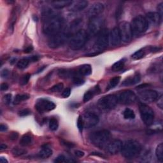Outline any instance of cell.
<instances>
[{
	"instance_id": "6da1fadb",
	"label": "cell",
	"mask_w": 163,
	"mask_h": 163,
	"mask_svg": "<svg viewBox=\"0 0 163 163\" xmlns=\"http://www.w3.org/2000/svg\"><path fill=\"white\" fill-rule=\"evenodd\" d=\"M64 24V20L63 17L55 15L45 21L42 29L45 34L52 37L61 31Z\"/></svg>"
},
{
	"instance_id": "7a4b0ae2",
	"label": "cell",
	"mask_w": 163,
	"mask_h": 163,
	"mask_svg": "<svg viewBox=\"0 0 163 163\" xmlns=\"http://www.w3.org/2000/svg\"><path fill=\"white\" fill-rule=\"evenodd\" d=\"M142 145L137 141L129 140L122 143V155L126 159H133L140 154Z\"/></svg>"
},
{
	"instance_id": "3957f363",
	"label": "cell",
	"mask_w": 163,
	"mask_h": 163,
	"mask_svg": "<svg viewBox=\"0 0 163 163\" xmlns=\"http://www.w3.org/2000/svg\"><path fill=\"white\" fill-rule=\"evenodd\" d=\"M111 133L109 131L103 129L93 132L90 136V140L94 146L99 148H105L111 140Z\"/></svg>"
},
{
	"instance_id": "277c9868",
	"label": "cell",
	"mask_w": 163,
	"mask_h": 163,
	"mask_svg": "<svg viewBox=\"0 0 163 163\" xmlns=\"http://www.w3.org/2000/svg\"><path fill=\"white\" fill-rule=\"evenodd\" d=\"M89 35L84 29H80L73 35L69 40V46L70 49L74 51L79 50L86 45L88 40Z\"/></svg>"
},
{
	"instance_id": "5b68a950",
	"label": "cell",
	"mask_w": 163,
	"mask_h": 163,
	"mask_svg": "<svg viewBox=\"0 0 163 163\" xmlns=\"http://www.w3.org/2000/svg\"><path fill=\"white\" fill-rule=\"evenodd\" d=\"M70 36L67 29H62L58 33L51 37L48 45L52 49H57V48L62 46L69 39Z\"/></svg>"
},
{
	"instance_id": "8992f818",
	"label": "cell",
	"mask_w": 163,
	"mask_h": 163,
	"mask_svg": "<svg viewBox=\"0 0 163 163\" xmlns=\"http://www.w3.org/2000/svg\"><path fill=\"white\" fill-rule=\"evenodd\" d=\"M131 24L132 34H140L145 32L148 28V23L145 17L138 15L132 21Z\"/></svg>"
},
{
	"instance_id": "52a82bcc",
	"label": "cell",
	"mask_w": 163,
	"mask_h": 163,
	"mask_svg": "<svg viewBox=\"0 0 163 163\" xmlns=\"http://www.w3.org/2000/svg\"><path fill=\"white\" fill-rule=\"evenodd\" d=\"M105 21L100 16L90 18L88 24V35L90 37L98 35L103 29Z\"/></svg>"
},
{
	"instance_id": "ba28073f",
	"label": "cell",
	"mask_w": 163,
	"mask_h": 163,
	"mask_svg": "<svg viewBox=\"0 0 163 163\" xmlns=\"http://www.w3.org/2000/svg\"><path fill=\"white\" fill-rule=\"evenodd\" d=\"M140 116L144 124L147 126H151L154 120V112L150 106L145 104H140L139 106Z\"/></svg>"
},
{
	"instance_id": "9c48e42d",
	"label": "cell",
	"mask_w": 163,
	"mask_h": 163,
	"mask_svg": "<svg viewBox=\"0 0 163 163\" xmlns=\"http://www.w3.org/2000/svg\"><path fill=\"white\" fill-rule=\"evenodd\" d=\"M109 33L108 29L103 28L98 34V38L94 45L96 51H103L108 47L109 44Z\"/></svg>"
},
{
	"instance_id": "30bf717a",
	"label": "cell",
	"mask_w": 163,
	"mask_h": 163,
	"mask_svg": "<svg viewBox=\"0 0 163 163\" xmlns=\"http://www.w3.org/2000/svg\"><path fill=\"white\" fill-rule=\"evenodd\" d=\"M118 103L116 96L108 94L103 96L98 100V105L103 110H110L116 107Z\"/></svg>"
},
{
	"instance_id": "8fae6325",
	"label": "cell",
	"mask_w": 163,
	"mask_h": 163,
	"mask_svg": "<svg viewBox=\"0 0 163 163\" xmlns=\"http://www.w3.org/2000/svg\"><path fill=\"white\" fill-rule=\"evenodd\" d=\"M118 28L121 41L125 42V43L130 41L132 39V34H133L130 24L126 21L122 22L119 24Z\"/></svg>"
},
{
	"instance_id": "7c38bea8",
	"label": "cell",
	"mask_w": 163,
	"mask_h": 163,
	"mask_svg": "<svg viewBox=\"0 0 163 163\" xmlns=\"http://www.w3.org/2000/svg\"><path fill=\"white\" fill-rule=\"evenodd\" d=\"M118 102L124 105L132 104L136 101L137 96L136 94L129 90H124L120 93L117 96Z\"/></svg>"
},
{
	"instance_id": "4fadbf2b",
	"label": "cell",
	"mask_w": 163,
	"mask_h": 163,
	"mask_svg": "<svg viewBox=\"0 0 163 163\" xmlns=\"http://www.w3.org/2000/svg\"><path fill=\"white\" fill-rule=\"evenodd\" d=\"M159 97V93L154 90H144L138 94V98L144 103H152L158 100Z\"/></svg>"
},
{
	"instance_id": "5bb4252c",
	"label": "cell",
	"mask_w": 163,
	"mask_h": 163,
	"mask_svg": "<svg viewBox=\"0 0 163 163\" xmlns=\"http://www.w3.org/2000/svg\"><path fill=\"white\" fill-rule=\"evenodd\" d=\"M82 117L84 128H91L97 125L99 122V117L97 115L93 112H86Z\"/></svg>"
},
{
	"instance_id": "9a60e30c",
	"label": "cell",
	"mask_w": 163,
	"mask_h": 163,
	"mask_svg": "<svg viewBox=\"0 0 163 163\" xmlns=\"http://www.w3.org/2000/svg\"><path fill=\"white\" fill-rule=\"evenodd\" d=\"M35 108L40 113H44L55 109L56 105L48 99H40L36 103Z\"/></svg>"
},
{
	"instance_id": "2e32d148",
	"label": "cell",
	"mask_w": 163,
	"mask_h": 163,
	"mask_svg": "<svg viewBox=\"0 0 163 163\" xmlns=\"http://www.w3.org/2000/svg\"><path fill=\"white\" fill-rule=\"evenodd\" d=\"M122 143V142L119 140H110L105 147L106 151L110 154H117L121 151Z\"/></svg>"
},
{
	"instance_id": "e0dca14e",
	"label": "cell",
	"mask_w": 163,
	"mask_h": 163,
	"mask_svg": "<svg viewBox=\"0 0 163 163\" xmlns=\"http://www.w3.org/2000/svg\"><path fill=\"white\" fill-rule=\"evenodd\" d=\"M104 10V5L101 3H96L93 4L88 10L87 14L88 17L92 18L94 17L99 16Z\"/></svg>"
},
{
	"instance_id": "ac0fdd59",
	"label": "cell",
	"mask_w": 163,
	"mask_h": 163,
	"mask_svg": "<svg viewBox=\"0 0 163 163\" xmlns=\"http://www.w3.org/2000/svg\"><path fill=\"white\" fill-rule=\"evenodd\" d=\"M121 42V38L119 31V28H113L109 33V43L113 46L119 45Z\"/></svg>"
},
{
	"instance_id": "d6986e66",
	"label": "cell",
	"mask_w": 163,
	"mask_h": 163,
	"mask_svg": "<svg viewBox=\"0 0 163 163\" xmlns=\"http://www.w3.org/2000/svg\"><path fill=\"white\" fill-rule=\"evenodd\" d=\"M145 19L148 24H150L154 26H158L161 22L162 17L158 12H148L146 15Z\"/></svg>"
},
{
	"instance_id": "ffe728a7",
	"label": "cell",
	"mask_w": 163,
	"mask_h": 163,
	"mask_svg": "<svg viewBox=\"0 0 163 163\" xmlns=\"http://www.w3.org/2000/svg\"><path fill=\"white\" fill-rule=\"evenodd\" d=\"M141 80L140 75L139 73H136L133 76H131L128 78H126V79L123 81L122 86H133L135 84L138 83L140 82Z\"/></svg>"
},
{
	"instance_id": "44dd1931",
	"label": "cell",
	"mask_w": 163,
	"mask_h": 163,
	"mask_svg": "<svg viewBox=\"0 0 163 163\" xmlns=\"http://www.w3.org/2000/svg\"><path fill=\"white\" fill-rule=\"evenodd\" d=\"M88 5V2L87 1H77V2H73L70 6L71 7V10L75 12H78V11H82L83 10L85 9Z\"/></svg>"
},
{
	"instance_id": "7402d4cb",
	"label": "cell",
	"mask_w": 163,
	"mask_h": 163,
	"mask_svg": "<svg viewBox=\"0 0 163 163\" xmlns=\"http://www.w3.org/2000/svg\"><path fill=\"white\" fill-rule=\"evenodd\" d=\"M78 74L80 76H88L92 73V68L90 64H83L78 68Z\"/></svg>"
},
{
	"instance_id": "603a6c76",
	"label": "cell",
	"mask_w": 163,
	"mask_h": 163,
	"mask_svg": "<svg viewBox=\"0 0 163 163\" xmlns=\"http://www.w3.org/2000/svg\"><path fill=\"white\" fill-rule=\"evenodd\" d=\"M73 1H69V0H66V1H54L51 2V4L54 8L56 9H61L70 6L73 3Z\"/></svg>"
},
{
	"instance_id": "cb8c5ba5",
	"label": "cell",
	"mask_w": 163,
	"mask_h": 163,
	"mask_svg": "<svg viewBox=\"0 0 163 163\" xmlns=\"http://www.w3.org/2000/svg\"><path fill=\"white\" fill-rule=\"evenodd\" d=\"M98 90H99V87H98V86H96L93 89L87 91L85 94H84V96H83V101L84 102H87L89 100L93 98V96L96 94L98 93Z\"/></svg>"
},
{
	"instance_id": "d4e9b609",
	"label": "cell",
	"mask_w": 163,
	"mask_h": 163,
	"mask_svg": "<svg viewBox=\"0 0 163 163\" xmlns=\"http://www.w3.org/2000/svg\"><path fill=\"white\" fill-rule=\"evenodd\" d=\"M52 155V150L47 147H43L38 153V156L40 158L42 159H47L49 158Z\"/></svg>"
},
{
	"instance_id": "484cf974",
	"label": "cell",
	"mask_w": 163,
	"mask_h": 163,
	"mask_svg": "<svg viewBox=\"0 0 163 163\" xmlns=\"http://www.w3.org/2000/svg\"><path fill=\"white\" fill-rule=\"evenodd\" d=\"M155 156L160 162H163V144L160 143L155 148Z\"/></svg>"
},
{
	"instance_id": "4316f807",
	"label": "cell",
	"mask_w": 163,
	"mask_h": 163,
	"mask_svg": "<svg viewBox=\"0 0 163 163\" xmlns=\"http://www.w3.org/2000/svg\"><path fill=\"white\" fill-rule=\"evenodd\" d=\"M147 50L146 48H144V49H142L137 51L136 52H135L132 55V58L135 59V60H139L141 59L143 57H145V56L147 54Z\"/></svg>"
},
{
	"instance_id": "83f0119b",
	"label": "cell",
	"mask_w": 163,
	"mask_h": 163,
	"mask_svg": "<svg viewBox=\"0 0 163 163\" xmlns=\"http://www.w3.org/2000/svg\"><path fill=\"white\" fill-rule=\"evenodd\" d=\"M32 142V137L29 135H24L20 140V145L22 147H26L30 145Z\"/></svg>"
},
{
	"instance_id": "f1b7e54d",
	"label": "cell",
	"mask_w": 163,
	"mask_h": 163,
	"mask_svg": "<svg viewBox=\"0 0 163 163\" xmlns=\"http://www.w3.org/2000/svg\"><path fill=\"white\" fill-rule=\"evenodd\" d=\"M123 117L126 120H132L135 118V113L130 108H126L123 112Z\"/></svg>"
},
{
	"instance_id": "f546056e",
	"label": "cell",
	"mask_w": 163,
	"mask_h": 163,
	"mask_svg": "<svg viewBox=\"0 0 163 163\" xmlns=\"http://www.w3.org/2000/svg\"><path fill=\"white\" fill-rule=\"evenodd\" d=\"M120 81V77L119 76L112 78L110 80L109 83H108V85L107 86V90H110L111 89L116 87L119 83Z\"/></svg>"
},
{
	"instance_id": "4dcf8cb0",
	"label": "cell",
	"mask_w": 163,
	"mask_h": 163,
	"mask_svg": "<svg viewBox=\"0 0 163 163\" xmlns=\"http://www.w3.org/2000/svg\"><path fill=\"white\" fill-rule=\"evenodd\" d=\"M124 64H125V59H123L121 60H119V61L113 64L112 67V69L113 71H120L124 68Z\"/></svg>"
},
{
	"instance_id": "1f68e13d",
	"label": "cell",
	"mask_w": 163,
	"mask_h": 163,
	"mask_svg": "<svg viewBox=\"0 0 163 163\" xmlns=\"http://www.w3.org/2000/svg\"><path fill=\"white\" fill-rule=\"evenodd\" d=\"M29 98V96L28 94H18L15 96L14 101V104L18 105L21 103L22 101H26Z\"/></svg>"
},
{
	"instance_id": "d6a6232c",
	"label": "cell",
	"mask_w": 163,
	"mask_h": 163,
	"mask_svg": "<svg viewBox=\"0 0 163 163\" xmlns=\"http://www.w3.org/2000/svg\"><path fill=\"white\" fill-rule=\"evenodd\" d=\"M29 62L30 61H29L28 58L21 59V60H19V61L17 62V68H19V69H24L28 66Z\"/></svg>"
},
{
	"instance_id": "836d02e7",
	"label": "cell",
	"mask_w": 163,
	"mask_h": 163,
	"mask_svg": "<svg viewBox=\"0 0 163 163\" xmlns=\"http://www.w3.org/2000/svg\"><path fill=\"white\" fill-rule=\"evenodd\" d=\"M58 127H59V123H58L57 120L54 118L51 119L49 121L50 129L54 131H56L58 129Z\"/></svg>"
},
{
	"instance_id": "e575fe53",
	"label": "cell",
	"mask_w": 163,
	"mask_h": 163,
	"mask_svg": "<svg viewBox=\"0 0 163 163\" xmlns=\"http://www.w3.org/2000/svg\"><path fill=\"white\" fill-rule=\"evenodd\" d=\"M73 159H70L69 158H67L63 155H59L57 158L54 160V162L57 163H61V162H74Z\"/></svg>"
},
{
	"instance_id": "d590c367",
	"label": "cell",
	"mask_w": 163,
	"mask_h": 163,
	"mask_svg": "<svg viewBox=\"0 0 163 163\" xmlns=\"http://www.w3.org/2000/svg\"><path fill=\"white\" fill-rule=\"evenodd\" d=\"M73 82L77 86H82L84 83V80L80 76H78L76 75H74L73 76Z\"/></svg>"
},
{
	"instance_id": "8d00e7d4",
	"label": "cell",
	"mask_w": 163,
	"mask_h": 163,
	"mask_svg": "<svg viewBox=\"0 0 163 163\" xmlns=\"http://www.w3.org/2000/svg\"><path fill=\"white\" fill-rule=\"evenodd\" d=\"M64 88V85L63 83H59L54 85L52 88L50 89V90L53 93H59L61 92Z\"/></svg>"
},
{
	"instance_id": "74e56055",
	"label": "cell",
	"mask_w": 163,
	"mask_h": 163,
	"mask_svg": "<svg viewBox=\"0 0 163 163\" xmlns=\"http://www.w3.org/2000/svg\"><path fill=\"white\" fill-rule=\"evenodd\" d=\"M12 154L15 156H20L22 155H24L26 154V150H24L21 148H18V147H15L12 149Z\"/></svg>"
},
{
	"instance_id": "f35d334b",
	"label": "cell",
	"mask_w": 163,
	"mask_h": 163,
	"mask_svg": "<svg viewBox=\"0 0 163 163\" xmlns=\"http://www.w3.org/2000/svg\"><path fill=\"white\" fill-rule=\"evenodd\" d=\"M75 74H72V72L68 71L66 70H61L59 71V75L61 78H68L70 77H73Z\"/></svg>"
},
{
	"instance_id": "ab89813d",
	"label": "cell",
	"mask_w": 163,
	"mask_h": 163,
	"mask_svg": "<svg viewBox=\"0 0 163 163\" xmlns=\"http://www.w3.org/2000/svg\"><path fill=\"white\" fill-rule=\"evenodd\" d=\"M30 77H31V75H30V74H29V73L23 75L22 77L21 78V80H20L21 85L24 86V85H26V84H27L30 79Z\"/></svg>"
},
{
	"instance_id": "60d3db41",
	"label": "cell",
	"mask_w": 163,
	"mask_h": 163,
	"mask_svg": "<svg viewBox=\"0 0 163 163\" xmlns=\"http://www.w3.org/2000/svg\"><path fill=\"white\" fill-rule=\"evenodd\" d=\"M77 127H78V130L80 131V132H82L83 129L84 128L82 117L81 116H80L78 118V120H77Z\"/></svg>"
},
{
	"instance_id": "b9f144b4",
	"label": "cell",
	"mask_w": 163,
	"mask_h": 163,
	"mask_svg": "<svg viewBox=\"0 0 163 163\" xmlns=\"http://www.w3.org/2000/svg\"><path fill=\"white\" fill-rule=\"evenodd\" d=\"M11 97H12V96H11V94H7L3 96V100L6 105H8L10 103L11 101Z\"/></svg>"
},
{
	"instance_id": "7bdbcfd3",
	"label": "cell",
	"mask_w": 163,
	"mask_h": 163,
	"mask_svg": "<svg viewBox=\"0 0 163 163\" xmlns=\"http://www.w3.org/2000/svg\"><path fill=\"white\" fill-rule=\"evenodd\" d=\"M31 112L29 109H24L22 110H21L19 112V116L20 117H26L28 116L29 115L31 114Z\"/></svg>"
},
{
	"instance_id": "ee69618b",
	"label": "cell",
	"mask_w": 163,
	"mask_h": 163,
	"mask_svg": "<svg viewBox=\"0 0 163 163\" xmlns=\"http://www.w3.org/2000/svg\"><path fill=\"white\" fill-rule=\"evenodd\" d=\"M71 94V89L70 88H66L63 90L62 96L63 98H68Z\"/></svg>"
},
{
	"instance_id": "f6af8a7d",
	"label": "cell",
	"mask_w": 163,
	"mask_h": 163,
	"mask_svg": "<svg viewBox=\"0 0 163 163\" xmlns=\"http://www.w3.org/2000/svg\"><path fill=\"white\" fill-rule=\"evenodd\" d=\"M158 14L162 17V13H163V3H161L160 4L158 5Z\"/></svg>"
},
{
	"instance_id": "bcb514c9",
	"label": "cell",
	"mask_w": 163,
	"mask_h": 163,
	"mask_svg": "<svg viewBox=\"0 0 163 163\" xmlns=\"http://www.w3.org/2000/svg\"><path fill=\"white\" fill-rule=\"evenodd\" d=\"M74 153H75V155L77 157H78V158H82V157L84 155V152L81 150H75Z\"/></svg>"
},
{
	"instance_id": "7dc6e473",
	"label": "cell",
	"mask_w": 163,
	"mask_h": 163,
	"mask_svg": "<svg viewBox=\"0 0 163 163\" xmlns=\"http://www.w3.org/2000/svg\"><path fill=\"white\" fill-rule=\"evenodd\" d=\"M18 136H19V135H18L17 132H14L12 133H11V135H10V138L11 140H15L17 139Z\"/></svg>"
},
{
	"instance_id": "c3c4849f",
	"label": "cell",
	"mask_w": 163,
	"mask_h": 163,
	"mask_svg": "<svg viewBox=\"0 0 163 163\" xmlns=\"http://www.w3.org/2000/svg\"><path fill=\"white\" fill-rule=\"evenodd\" d=\"M0 89H1V90H2V91H5V90H8V85L7 83H3L1 84Z\"/></svg>"
},
{
	"instance_id": "681fc988",
	"label": "cell",
	"mask_w": 163,
	"mask_h": 163,
	"mask_svg": "<svg viewBox=\"0 0 163 163\" xmlns=\"http://www.w3.org/2000/svg\"><path fill=\"white\" fill-rule=\"evenodd\" d=\"M158 106L159 107V108H161V109L162 110V106H163V105H162V96H160V97H159V98L158 99Z\"/></svg>"
},
{
	"instance_id": "f907efd6",
	"label": "cell",
	"mask_w": 163,
	"mask_h": 163,
	"mask_svg": "<svg viewBox=\"0 0 163 163\" xmlns=\"http://www.w3.org/2000/svg\"><path fill=\"white\" fill-rule=\"evenodd\" d=\"M29 60V61L30 62H37L38 60L39 59V57L37 56H33L31 57H28Z\"/></svg>"
},
{
	"instance_id": "816d5d0a",
	"label": "cell",
	"mask_w": 163,
	"mask_h": 163,
	"mask_svg": "<svg viewBox=\"0 0 163 163\" xmlns=\"http://www.w3.org/2000/svg\"><path fill=\"white\" fill-rule=\"evenodd\" d=\"M8 73H9V72L7 70H2V73H1V75L3 78H7L8 76Z\"/></svg>"
},
{
	"instance_id": "f5cc1de1",
	"label": "cell",
	"mask_w": 163,
	"mask_h": 163,
	"mask_svg": "<svg viewBox=\"0 0 163 163\" xmlns=\"http://www.w3.org/2000/svg\"><path fill=\"white\" fill-rule=\"evenodd\" d=\"M7 129H8L7 126H6L5 124H3L0 125V131H1L2 132L7 131Z\"/></svg>"
},
{
	"instance_id": "db71d44e",
	"label": "cell",
	"mask_w": 163,
	"mask_h": 163,
	"mask_svg": "<svg viewBox=\"0 0 163 163\" xmlns=\"http://www.w3.org/2000/svg\"><path fill=\"white\" fill-rule=\"evenodd\" d=\"M33 47L32 46H29V47H27L26 49H25L24 50V52L27 53V54L28 53H30V52H31L33 51Z\"/></svg>"
},
{
	"instance_id": "11a10c76",
	"label": "cell",
	"mask_w": 163,
	"mask_h": 163,
	"mask_svg": "<svg viewBox=\"0 0 163 163\" xmlns=\"http://www.w3.org/2000/svg\"><path fill=\"white\" fill-rule=\"evenodd\" d=\"M7 148V146L5 144L2 143L1 145H0V150H1V151L3 150H5Z\"/></svg>"
},
{
	"instance_id": "9f6ffc18",
	"label": "cell",
	"mask_w": 163,
	"mask_h": 163,
	"mask_svg": "<svg viewBox=\"0 0 163 163\" xmlns=\"http://www.w3.org/2000/svg\"><path fill=\"white\" fill-rule=\"evenodd\" d=\"M148 86V84H143V85L139 86L137 88L138 89H143V88H145V87H147Z\"/></svg>"
},
{
	"instance_id": "6f0895ef",
	"label": "cell",
	"mask_w": 163,
	"mask_h": 163,
	"mask_svg": "<svg viewBox=\"0 0 163 163\" xmlns=\"http://www.w3.org/2000/svg\"><path fill=\"white\" fill-rule=\"evenodd\" d=\"M0 162H2V163H7L8 162V161L5 158H3V157H2L1 158H0Z\"/></svg>"
}]
</instances>
